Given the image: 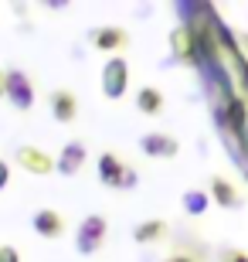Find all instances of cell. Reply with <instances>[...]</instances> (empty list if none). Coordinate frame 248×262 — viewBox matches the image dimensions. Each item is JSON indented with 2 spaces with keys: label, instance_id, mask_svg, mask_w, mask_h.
<instances>
[{
  "label": "cell",
  "instance_id": "1",
  "mask_svg": "<svg viewBox=\"0 0 248 262\" xmlns=\"http://www.w3.org/2000/svg\"><path fill=\"white\" fill-rule=\"evenodd\" d=\"M105 218L102 214H85L75 228V252L78 255H96L105 242Z\"/></svg>",
  "mask_w": 248,
  "mask_h": 262
},
{
  "label": "cell",
  "instance_id": "2",
  "mask_svg": "<svg viewBox=\"0 0 248 262\" xmlns=\"http://www.w3.org/2000/svg\"><path fill=\"white\" fill-rule=\"evenodd\" d=\"M4 99L17 113H28L34 106V82L24 68H7V89H4Z\"/></svg>",
  "mask_w": 248,
  "mask_h": 262
},
{
  "label": "cell",
  "instance_id": "3",
  "mask_svg": "<svg viewBox=\"0 0 248 262\" xmlns=\"http://www.w3.org/2000/svg\"><path fill=\"white\" fill-rule=\"evenodd\" d=\"M126 89H129V61L123 55H112L102 65V96L116 102L126 96Z\"/></svg>",
  "mask_w": 248,
  "mask_h": 262
},
{
  "label": "cell",
  "instance_id": "4",
  "mask_svg": "<svg viewBox=\"0 0 248 262\" xmlns=\"http://www.w3.org/2000/svg\"><path fill=\"white\" fill-rule=\"evenodd\" d=\"M14 164H17L20 170L34 174V177L55 174V157H48L44 150H38V146H31V143H20L17 150H14Z\"/></svg>",
  "mask_w": 248,
  "mask_h": 262
},
{
  "label": "cell",
  "instance_id": "5",
  "mask_svg": "<svg viewBox=\"0 0 248 262\" xmlns=\"http://www.w3.org/2000/svg\"><path fill=\"white\" fill-rule=\"evenodd\" d=\"M85 41L96 51H105V55H119V51L129 45V34L126 28H112V24H102V28H88Z\"/></svg>",
  "mask_w": 248,
  "mask_h": 262
},
{
  "label": "cell",
  "instance_id": "6",
  "mask_svg": "<svg viewBox=\"0 0 248 262\" xmlns=\"http://www.w3.org/2000/svg\"><path fill=\"white\" fill-rule=\"evenodd\" d=\"M140 154L143 157H156V160H170V157L181 154V143H177V136L153 129V133L140 136Z\"/></svg>",
  "mask_w": 248,
  "mask_h": 262
},
{
  "label": "cell",
  "instance_id": "7",
  "mask_svg": "<svg viewBox=\"0 0 248 262\" xmlns=\"http://www.w3.org/2000/svg\"><path fill=\"white\" fill-rule=\"evenodd\" d=\"M208 198H211L214 204H221L224 211H238L241 204H245V194H241V191L231 184L224 174H214V177L208 181Z\"/></svg>",
  "mask_w": 248,
  "mask_h": 262
},
{
  "label": "cell",
  "instance_id": "8",
  "mask_svg": "<svg viewBox=\"0 0 248 262\" xmlns=\"http://www.w3.org/2000/svg\"><path fill=\"white\" fill-rule=\"evenodd\" d=\"M48 109H51V119L68 126V123H75L78 116V99L72 89H51L48 92Z\"/></svg>",
  "mask_w": 248,
  "mask_h": 262
},
{
  "label": "cell",
  "instance_id": "9",
  "mask_svg": "<svg viewBox=\"0 0 248 262\" xmlns=\"http://www.w3.org/2000/svg\"><path fill=\"white\" fill-rule=\"evenodd\" d=\"M31 228L41 235V238H61L65 235V214L55 211V208H38V211L31 214Z\"/></svg>",
  "mask_w": 248,
  "mask_h": 262
},
{
  "label": "cell",
  "instance_id": "10",
  "mask_svg": "<svg viewBox=\"0 0 248 262\" xmlns=\"http://www.w3.org/2000/svg\"><path fill=\"white\" fill-rule=\"evenodd\" d=\"M82 167H85V146L78 143V140H72V143H65V146H61V154L55 157V174L75 177Z\"/></svg>",
  "mask_w": 248,
  "mask_h": 262
},
{
  "label": "cell",
  "instance_id": "11",
  "mask_svg": "<svg viewBox=\"0 0 248 262\" xmlns=\"http://www.w3.org/2000/svg\"><path fill=\"white\" fill-rule=\"evenodd\" d=\"M170 48H173V55H177L181 61L194 65V61H197V31H194V28L170 31Z\"/></svg>",
  "mask_w": 248,
  "mask_h": 262
},
{
  "label": "cell",
  "instance_id": "12",
  "mask_svg": "<svg viewBox=\"0 0 248 262\" xmlns=\"http://www.w3.org/2000/svg\"><path fill=\"white\" fill-rule=\"evenodd\" d=\"M123 167L126 164L116 154H109V150L99 154V181H102L109 191H116V187H119V177H123Z\"/></svg>",
  "mask_w": 248,
  "mask_h": 262
},
{
  "label": "cell",
  "instance_id": "13",
  "mask_svg": "<svg viewBox=\"0 0 248 262\" xmlns=\"http://www.w3.org/2000/svg\"><path fill=\"white\" fill-rule=\"evenodd\" d=\"M167 238V222H160V218H150V222H140L133 228V242L140 245H156Z\"/></svg>",
  "mask_w": 248,
  "mask_h": 262
},
{
  "label": "cell",
  "instance_id": "14",
  "mask_svg": "<svg viewBox=\"0 0 248 262\" xmlns=\"http://www.w3.org/2000/svg\"><path fill=\"white\" fill-rule=\"evenodd\" d=\"M136 109H140L143 116H160L163 113V92L153 89V85L140 89V92H136Z\"/></svg>",
  "mask_w": 248,
  "mask_h": 262
},
{
  "label": "cell",
  "instance_id": "15",
  "mask_svg": "<svg viewBox=\"0 0 248 262\" xmlns=\"http://www.w3.org/2000/svg\"><path fill=\"white\" fill-rule=\"evenodd\" d=\"M181 208L191 214V218H200V214L211 208L208 191H200V187H191V191H184V194H181Z\"/></svg>",
  "mask_w": 248,
  "mask_h": 262
},
{
  "label": "cell",
  "instance_id": "16",
  "mask_svg": "<svg viewBox=\"0 0 248 262\" xmlns=\"http://www.w3.org/2000/svg\"><path fill=\"white\" fill-rule=\"evenodd\" d=\"M136 184H140V174H136L133 167L126 164V167H123V177H119V187H116V191H133Z\"/></svg>",
  "mask_w": 248,
  "mask_h": 262
},
{
  "label": "cell",
  "instance_id": "17",
  "mask_svg": "<svg viewBox=\"0 0 248 262\" xmlns=\"http://www.w3.org/2000/svg\"><path fill=\"white\" fill-rule=\"evenodd\" d=\"M221 262H248V255L241 252V249H224V252H221Z\"/></svg>",
  "mask_w": 248,
  "mask_h": 262
},
{
  "label": "cell",
  "instance_id": "18",
  "mask_svg": "<svg viewBox=\"0 0 248 262\" xmlns=\"http://www.w3.org/2000/svg\"><path fill=\"white\" fill-rule=\"evenodd\" d=\"M0 262H20V252L14 245H0Z\"/></svg>",
  "mask_w": 248,
  "mask_h": 262
},
{
  "label": "cell",
  "instance_id": "19",
  "mask_svg": "<svg viewBox=\"0 0 248 262\" xmlns=\"http://www.w3.org/2000/svg\"><path fill=\"white\" fill-rule=\"evenodd\" d=\"M7 184H10V164L4 160V157H0V191H4Z\"/></svg>",
  "mask_w": 248,
  "mask_h": 262
},
{
  "label": "cell",
  "instance_id": "20",
  "mask_svg": "<svg viewBox=\"0 0 248 262\" xmlns=\"http://www.w3.org/2000/svg\"><path fill=\"white\" fill-rule=\"evenodd\" d=\"M163 262H194V255H187V252H173V255H167Z\"/></svg>",
  "mask_w": 248,
  "mask_h": 262
},
{
  "label": "cell",
  "instance_id": "21",
  "mask_svg": "<svg viewBox=\"0 0 248 262\" xmlns=\"http://www.w3.org/2000/svg\"><path fill=\"white\" fill-rule=\"evenodd\" d=\"M231 123H235V126H241V109L238 106H231Z\"/></svg>",
  "mask_w": 248,
  "mask_h": 262
},
{
  "label": "cell",
  "instance_id": "22",
  "mask_svg": "<svg viewBox=\"0 0 248 262\" xmlns=\"http://www.w3.org/2000/svg\"><path fill=\"white\" fill-rule=\"evenodd\" d=\"M4 89H7V72L0 68V99H4Z\"/></svg>",
  "mask_w": 248,
  "mask_h": 262
}]
</instances>
